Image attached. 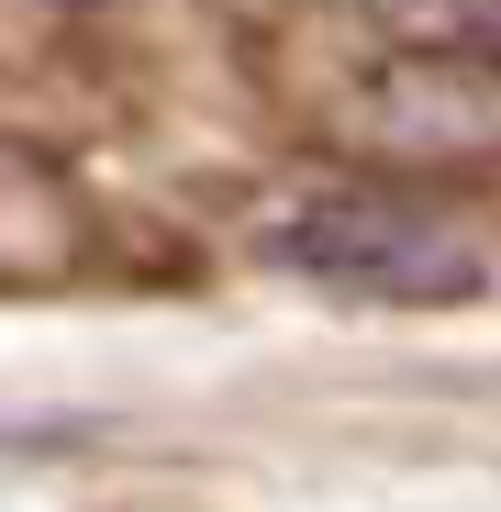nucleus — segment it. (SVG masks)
I'll list each match as a JSON object with an SVG mask.
<instances>
[{"mask_svg": "<svg viewBox=\"0 0 501 512\" xmlns=\"http://www.w3.org/2000/svg\"><path fill=\"white\" fill-rule=\"evenodd\" d=\"M67 12H90V0H67Z\"/></svg>", "mask_w": 501, "mask_h": 512, "instance_id": "3", "label": "nucleus"}, {"mask_svg": "<svg viewBox=\"0 0 501 512\" xmlns=\"http://www.w3.org/2000/svg\"><path fill=\"white\" fill-rule=\"evenodd\" d=\"M334 134L390 167H490L501 156V67L479 45H390L334 101Z\"/></svg>", "mask_w": 501, "mask_h": 512, "instance_id": "2", "label": "nucleus"}, {"mask_svg": "<svg viewBox=\"0 0 501 512\" xmlns=\"http://www.w3.org/2000/svg\"><path fill=\"white\" fill-rule=\"evenodd\" d=\"M257 256L312 290H346V301H379V312H446V301H479L490 290V245L412 201V190H312V201H279L257 223Z\"/></svg>", "mask_w": 501, "mask_h": 512, "instance_id": "1", "label": "nucleus"}]
</instances>
